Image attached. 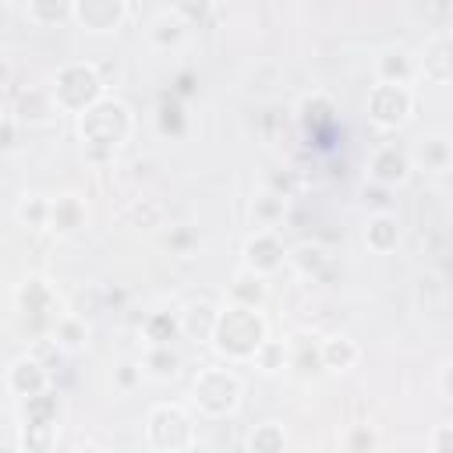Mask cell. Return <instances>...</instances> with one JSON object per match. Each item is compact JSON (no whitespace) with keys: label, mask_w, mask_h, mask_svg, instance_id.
<instances>
[{"label":"cell","mask_w":453,"mask_h":453,"mask_svg":"<svg viewBox=\"0 0 453 453\" xmlns=\"http://www.w3.org/2000/svg\"><path fill=\"white\" fill-rule=\"evenodd\" d=\"M212 347L230 357V361H248L255 357V350L269 340L265 336V319L258 315V308H241V304H226L219 315H216V326H212Z\"/></svg>","instance_id":"1"},{"label":"cell","mask_w":453,"mask_h":453,"mask_svg":"<svg viewBox=\"0 0 453 453\" xmlns=\"http://www.w3.org/2000/svg\"><path fill=\"white\" fill-rule=\"evenodd\" d=\"M78 134L85 138V145L99 156V152H113L127 134H131V110L120 99H99L96 106H88L78 117Z\"/></svg>","instance_id":"2"},{"label":"cell","mask_w":453,"mask_h":453,"mask_svg":"<svg viewBox=\"0 0 453 453\" xmlns=\"http://www.w3.org/2000/svg\"><path fill=\"white\" fill-rule=\"evenodd\" d=\"M103 88H106L103 74H99L92 64L74 60V64H64V67L57 71L50 96H53L57 110H64V113H78V117H81L88 106H96V103L103 99Z\"/></svg>","instance_id":"3"},{"label":"cell","mask_w":453,"mask_h":453,"mask_svg":"<svg viewBox=\"0 0 453 453\" xmlns=\"http://www.w3.org/2000/svg\"><path fill=\"white\" fill-rule=\"evenodd\" d=\"M191 396H195V407L205 418H226L241 403V379L226 368H205V372L195 375Z\"/></svg>","instance_id":"4"},{"label":"cell","mask_w":453,"mask_h":453,"mask_svg":"<svg viewBox=\"0 0 453 453\" xmlns=\"http://www.w3.org/2000/svg\"><path fill=\"white\" fill-rule=\"evenodd\" d=\"M145 435L159 453H184L195 439V421L180 403H156L149 411Z\"/></svg>","instance_id":"5"},{"label":"cell","mask_w":453,"mask_h":453,"mask_svg":"<svg viewBox=\"0 0 453 453\" xmlns=\"http://www.w3.org/2000/svg\"><path fill=\"white\" fill-rule=\"evenodd\" d=\"M414 110V96L407 85H372L368 92V117L379 127H400Z\"/></svg>","instance_id":"6"},{"label":"cell","mask_w":453,"mask_h":453,"mask_svg":"<svg viewBox=\"0 0 453 453\" xmlns=\"http://www.w3.org/2000/svg\"><path fill=\"white\" fill-rule=\"evenodd\" d=\"M283 265V241L273 234V230H258L248 244H244V269L265 276L273 269Z\"/></svg>","instance_id":"7"},{"label":"cell","mask_w":453,"mask_h":453,"mask_svg":"<svg viewBox=\"0 0 453 453\" xmlns=\"http://www.w3.org/2000/svg\"><path fill=\"white\" fill-rule=\"evenodd\" d=\"M127 4H120V0H85V4H74V18L85 25V28H92V32H110V28H117L124 18H127Z\"/></svg>","instance_id":"8"},{"label":"cell","mask_w":453,"mask_h":453,"mask_svg":"<svg viewBox=\"0 0 453 453\" xmlns=\"http://www.w3.org/2000/svg\"><path fill=\"white\" fill-rule=\"evenodd\" d=\"M407 170H411V156H407L400 145H382V149H375V156H372V163H368L372 180L382 184V188L400 184V180L407 177Z\"/></svg>","instance_id":"9"},{"label":"cell","mask_w":453,"mask_h":453,"mask_svg":"<svg viewBox=\"0 0 453 453\" xmlns=\"http://www.w3.org/2000/svg\"><path fill=\"white\" fill-rule=\"evenodd\" d=\"M18 308H21V315L32 319L35 326L57 322V319H53V294H50L46 280H39V276H32V280L21 283V290H18Z\"/></svg>","instance_id":"10"},{"label":"cell","mask_w":453,"mask_h":453,"mask_svg":"<svg viewBox=\"0 0 453 453\" xmlns=\"http://www.w3.org/2000/svg\"><path fill=\"white\" fill-rule=\"evenodd\" d=\"M46 382H50V375H46V368H42L35 357H18V361L7 368V386H11V393H18L21 400L46 393Z\"/></svg>","instance_id":"11"},{"label":"cell","mask_w":453,"mask_h":453,"mask_svg":"<svg viewBox=\"0 0 453 453\" xmlns=\"http://www.w3.org/2000/svg\"><path fill=\"white\" fill-rule=\"evenodd\" d=\"M297 117H301V124H304V131H308V134L322 138V134L333 127V120H336V106H333V99H329V96L311 92V96H304V99H301Z\"/></svg>","instance_id":"12"},{"label":"cell","mask_w":453,"mask_h":453,"mask_svg":"<svg viewBox=\"0 0 453 453\" xmlns=\"http://www.w3.org/2000/svg\"><path fill=\"white\" fill-rule=\"evenodd\" d=\"M85 226V202L74 198V195H60L57 202H50V219H46V230L53 234H74Z\"/></svg>","instance_id":"13"},{"label":"cell","mask_w":453,"mask_h":453,"mask_svg":"<svg viewBox=\"0 0 453 453\" xmlns=\"http://www.w3.org/2000/svg\"><path fill=\"white\" fill-rule=\"evenodd\" d=\"M414 71L418 67H414V57L407 50H386L375 60V74L382 85H407L414 78Z\"/></svg>","instance_id":"14"},{"label":"cell","mask_w":453,"mask_h":453,"mask_svg":"<svg viewBox=\"0 0 453 453\" xmlns=\"http://www.w3.org/2000/svg\"><path fill=\"white\" fill-rule=\"evenodd\" d=\"M57 113V103L46 88H25L18 96V120L21 124H50Z\"/></svg>","instance_id":"15"},{"label":"cell","mask_w":453,"mask_h":453,"mask_svg":"<svg viewBox=\"0 0 453 453\" xmlns=\"http://www.w3.org/2000/svg\"><path fill=\"white\" fill-rule=\"evenodd\" d=\"M357 357H361V350H357V343H354L350 336H329V340H322V347H319L322 368H333V372L354 368Z\"/></svg>","instance_id":"16"},{"label":"cell","mask_w":453,"mask_h":453,"mask_svg":"<svg viewBox=\"0 0 453 453\" xmlns=\"http://www.w3.org/2000/svg\"><path fill=\"white\" fill-rule=\"evenodd\" d=\"M184 28H188V21H184L173 7H163V11L149 21V39H152L159 50H170V46H177V42L184 39Z\"/></svg>","instance_id":"17"},{"label":"cell","mask_w":453,"mask_h":453,"mask_svg":"<svg viewBox=\"0 0 453 453\" xmlns=\"http://www.w3.org/2000/svg\"><path fill=\"white\" fill-rule=\"evenodd\" d=\"M216 315L219 311L209 301H198V304H188L177 322H180V333L188 340H209L212 336V326H216Z\"/></svg>","instance_id":"18"},{"label":"cell","mask_w":453,"mask_h":453,"mask_svg":"<svg viewBox=\"0 0 453 453\" xmlns=\"http://www.w3.org/2000/svg\"><path fill=\"white\" fill-rule=\"evenodd\" d=\"M230 301L241 304V308H258L265 301V276H258L251 269H241L230 283Z\"/></svg>","instance_id":"19"},{"label":"cell","mask_w":453,"mask_h":453,"mask_svg":"<svg viewBox=\"0 0 453 453\" xmlns=\"http://www.w3.org/2000/svg\"><path fill=\"white\" fill-rule=\"evenodd\" d=\"M365 241H368V248H372V251H379V255L393 251V248H396V241H400V226H396V219H393L389 212H375V216L368 219Z\"/></svg>","instance_id":"20"},{"label":"cell","mask_w":453,"mask_h":453,"mask_svg":"<svg viewBox=\"0 0 453 453\" xmlns=\"http://www.w3.org/2000/svg\"><path fill=\"white\" fill-rule=\"evenodd\" d=\"M156 127H159V134H166V138H180V134L188 131L184 103L173 99V96H163L159 106H156Z\"/></svg>","instance_id":"21"},{"label":"cell","mask_w":453,"mask_h":453,"mask_svg":"<svg viewBox=\"0 0 453 453\" xmlns=\"http://www.w3.org/2000/svg\"><path fill=\"white\" fill-rule=\"evenodd\" d=\"M142 333H145L149 347H170V343L177 340V333H180V322H177V315H170V311H152V315L142 322Z\"/></svg>","instance_id":"22"},{"label":"cell","mask_w":453,"mask_h":453,"mask_svg":"<svg viewBox=\"0 0 453 453\" xmlns=\"http://www.w3.org/2000/svg\"><path fill=\"white\" fill-rule=\"evenodd\" d=\"M85 340H88L85 319H78V315H60V319L53 322V343H57L60 350H81Z\"/></svg>","instance_id":"23"},{"label":"cell","mask_w":453,"mask_h":453,"mask_svg":"<svg viewBox=\"0 0 453 453\" xmlns=\"http://www.w3.org/2000/svg\"><path fill=\"white\" fill-rule=\"evenodd\" d=\"M425 78L428 81H435V85H442V81H449V74H453V64H449V42L446 39H435L428 50H425Z\"/></svg>","instance_id":"24"},{"label":"cell","mask_w":453,"mask_h":453,"mask_svg":"<svg viewBox=\"0 0 453 453\" xmlns=\"http://www.w3.org/2000/svg\"><path fill=\"white\" fill-rule=\"evenodd\" d=\"M180 368V357L170 347H149L142 354V372H149L152 379H173Z\"/></svg>","instance_id":"25"},{"label":"cell","mask_w":453,"mask_h":453,"mask_svg":"<svg viewBox=\"0 0 453 453\" xmlns=\"http://www.w3.org/2000/svg\"><path fill=\"white\" fill-rule=\"evenodd\" d=\"M283 446H287V439H283V428L276 421H262L248 435V449L251 453H283Z\"/></svg>","instance_id":"26"},{"label":"cell","mask_w":453,"mask_h":453,"mask_svg":"<svg viewBox=\"0 0 453 453\" xmlns=\"http://www.w3.org/2000/svg\"><path fill=\"white\" fill-rule=\"evenodd\" d=\"M25 14L39 25H57V21H71L74 18V4H57V0H32L25 7Z\"/></svg>","instance_id":"27"},{"label":"cell","mask_w":453,"mask_h":453,"mask_svg":"<svg viewBox=\"0 0 453 453\" xmlns=\"http://www.w3.org/2000/svg\"><path fill=\"white\" fill-rule=\"evenodd\" d=\"M46 219H50V198H42V195H25V198L18 202V223H21V226L42 230Z\"/></svg>","instance_id":"28"},{"label":"cell","mask_w":453,"mask_h":453,"mask_svg":"<svg viewBox=\"0 0 453 453\" xmlns=\"http://www.w3.org/2000/svg\"><path fill=\"white\" fill-rule=\"evenodd\" d=\"M251 216H255V223H258L262 230H269V226L283 216V195H280V191H262V195L255 198V205H251Z\"/></svg>","instance_id":"29"},{"label":"cell","mask_w":453,"mask_h":453,"mask_svg":"<svg viewBox=\"0 0 453 453\" xmlns=\"http://www.w3.org/2000/svg\"><path fill=\"white\" fill-rule=\"evenodd\" d=\"M53 439H57V425L21 421V449H28V453H42V449H50Z\"/></svg>","instance_id":"30"},{"label":"cell","mask_w":453,"mask_h":453,"mask_svg":"<svg viewBox=\"0 0 453 453\" xmlns=\"http://www.w3.org/2000/svg\"><path fill=\"white\" fill-rule=\"evenodd\" d=\"M262 372H280L283 365H287V347L280 343V340H265L258 350H255V357H251Z\"/></svg>","instance_id":"31"},{"label":"cell","mask_w":453,"mask_h":453,"mask_svg":"<svg viewBox=\"0 0 453 453\" xmlns=\"http://www.w3.org/2000/svg\"><path fill=\"white\" fill-rule=\"evenodd\" d=\"M294 262H297L301 273H319V269L329 262V255H326V248H319V244H301V248L294 251Z\"/></svg>","instance_id":"32"},{"label":"cell","mask_w":453,"mask_h":453,"mask_svg":"<svg viewBox=\"0 0 453 453\" xmlns=\"http://www.w3.org/2000/svg\"><path fill=\"white\" fill-rule=\"evenodd\" d=\"M375 446H379V435H375L372 425H354L347 432V449L350 453H375Z\"/></svg>","instance_id":"33"},{"label":"cell","mask_w":453,"mask_h":453,"mask_svg":"<svg viewBox=\"0 0 453 453\" xmlns=\"http://www.w3.org/2000/svg\"><path fill=\"white\" fill-rule=\"evenodd\" d=\"M421 159H425V170H446L449 166V145L442 138H432V142H425Z\"/></svg>","instance_id":"34"},{"label":"cell","mask_w":453,"mask_h":453,"mask_svg":"<svg viewBox=\"0 0 453 453\" xmlns=\"http://www.w3.org/2000/svg\"><path fill=\"white\" fill-rule=\"evenodd\" d=\"M113 382H117V389H134L138 382H142V365H134V361H120L117 368H113Z\"/></svg>","instance_id":"35"},{"label":"cell","mask_w":453,"mask_h":453,"mask_svg":"<svg viewBox=\"0 0 453 453\" xmlns=\"http://www.w3.org/2000/svg\"><path fill=\"white\" fill-rule=\"evenodd\" d=\"M361 198H365V205H375L379 212H389V188H382V184H365L361 188Z\"/></svg>","instance_id":"36"},{"label":"cell","mask_w":453,"mask_h":453,"mask_svg":"<svg viewBox=\"0 0 453 453\" xmlns=\"http://www.w3.org/2000/svg\"><path fill=\"white\" fill-rule=\"evenodd\" d=\"M18 149V120L14 117H0V156Z\"/></svg>","instance_id":"37"},{"label":"cell","mask_w":453,"mask_h":453,"mask_svg":"<svg viewBox=\"0 0 453 453\" xmlns=\"http://www.w3.org/2000/svg\"><path fill=\"white\" fill-rule=\"evenodd\" d=\"M432 453H453V425L449 421H442L432 432Z\"/></svg>","instance_id":"38"},{"label":"cell","mask_w":453,"mask_h":453,"mask_svg":"<svg viewBox=\"0 0 453 453\" xmlns=\"http://www.w3.org/2000/svg\"><path fill=\"white\" fill-rule=\"evenodd\" d=\"M191 92H195V74H191V71H180V74L173 78L170 96H173V99H184V96H191Z\"/></svg>","instance_id":"39"},{"label":"cell","mask_w":453,"mask_h":453,"mask_svg":"<svg viewBox=\"0 0 453 453\" xmlns=\"http://www.w3.org/2000/svg\"><path fill=\"white\" fill-rule=\"evenodd\" d=\"M166 244H173V248H177V251H180V255H184V251H188V248H191V244H195V234H191V230H173V234H170V241H166Z\"/></svg>","instance_id":"40"},{"label":"cell","mask_w":453,"mask_h":453,"mask_svg":"<svg viewBox=\"0 0 453 453\" xmlns=\"http://www.w3.org/2000/svg\"><path fill=\"white\" fill-rule=\"evenodd\" d=\"M7 78H11V67H7V60H0V85H7Z\"/></svg>","instance_id":"41"},{"label":"cell","mask_w":453,"mask_h":453,"mask_svg":"<svg viewBox=\"0 0 453 453\" xmlns=\"http://www.w3.org/2000/svg\"><path fill=\"white\" fill-rule=\"evenodd\" d=\"M74 453H103V449H99V446H78Z\"/></svg>","instance_id":"42"},{"label":"cell","mask_w":453,"mask_h":453,"mask_svg":"<svg viewBox=\"0 0 453 453\" xmlns=\"http://www.w3.org/2000/svg\"><path fill=\"white\" fill-rule=\"evenodd\" d=\"M0 453H14V449H11V446H0Z\"/></svg>","instance_id":"43"}]
</instances>
